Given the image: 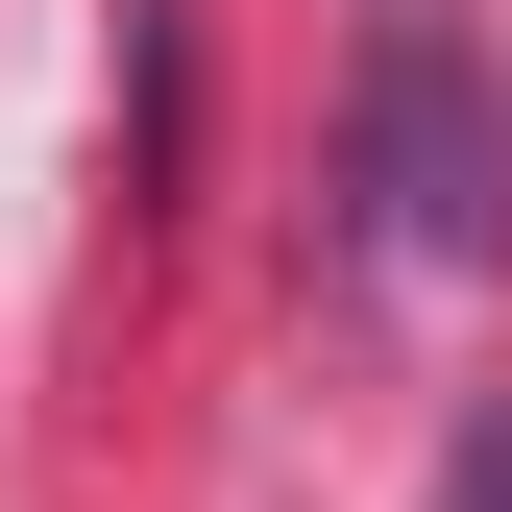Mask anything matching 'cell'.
Segmentation results:
<instances>
[{"label":"cell","mask_w":512,"mask_h":512,"mask_svg":"<svg viewBox=\"0 0 512 512\" xmlns=\"http://www.w3.org/2000/svg\"><path fill=\"white\" fill-rule=\"evenodd\" d=\"M366 220H391V269H464L488 244V122H464V49L391 25V74H366Z\"/></svg>","instance_id":"obj_1"},{"label":"cell","mask_w":512,"mask_h":512,"mask_svg":"<svg viewBox=\"0 0 512 512\" xmlns=\"http://www.w3.org/2000/svg\"><path fill=\"white\" fill-rule=\"evenodd\" d=\"M439 512H512V415H488V439H464V464H439Z\"/></svg>","instance_id":"obj_2"}]
</instances>
